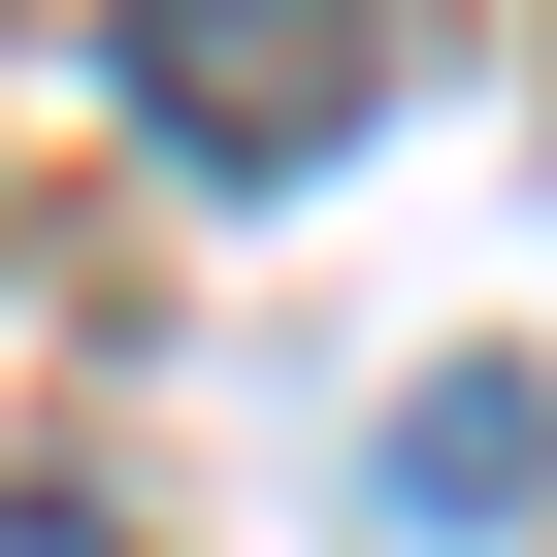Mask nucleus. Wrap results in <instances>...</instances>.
Listing matches in <instances>:
<instances>
[{
    "label": "nucleus",
    "instance_id": "f257e3e1",
    "mask_svg": "<svg viewBox=\"0 0 557 557\" xmlns=\"http://www.w3.org/2000/svg\"><path fill=\"white\" fill-rule=\"evenodd\" d=\"M99 66H132V132H164V164H329V132H361V66H394V0H132Z\"/></svg>",
    "mask_w": 557,
    "mask_h": 557
},
{
    "label": "nucleus",
    "instance_id": "f03ea898",
    "mask_svg": "<svg viewBox=\"0 0 557 557\" xmlns=\"http://www.w3.org/2000/svg\"><path fill=\"white\" fill-rule=\"evenodd\" d=\"M524 459H557V394H524V361H459V394H394V492H426V524H492Z\"/></svg>",
    "mask_w": 557,
    "mask_h": 557
},
{
    "label": "nucleus",
    "instance_id": "7ed1b4c3",
    "mask_svg": "<svg viewBox=\"0 0 557 557\" xmlns=\"http://www.w3.org/2000/svg\"><path fill=\"white\" fill-rule=\"evenodd\" d=\"M0 557H132V524H66V492H0Z\"/></svg>",
    "mask_w": 557,
    "mask_h": 557
}]
</instances>
